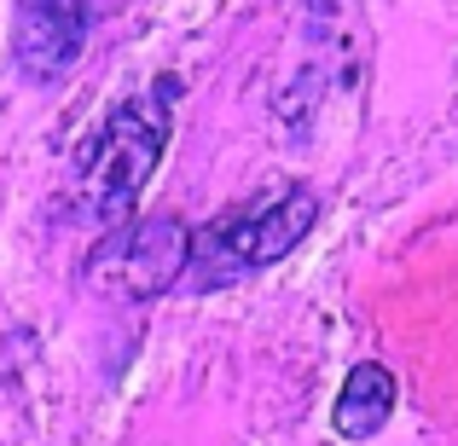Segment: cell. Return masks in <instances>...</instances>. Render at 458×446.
Wrapping results in <instances>:
<instances>
[{
	"label": "cell",
	"mask_w": 458,
	"mask_h": 446,
	"mask_svg": "<svg viewBox=\"0 0 458 446\" xmlns=\"http://www.w3.org/2000/svg\"><path fill=\"white\" fill-rule=\"evenodd\" d=\"M88 46V0H18L12 12V58L23 81H53Z\"/></svg>",
	"instance_id": "obj_4"
},
{
	"label": "cell",
	"mask_w": 458,
	"mask_h": 446,
	"mask_svg": "<svg viewBox=\"0 0 458 446\" xmlns=\"http://www.w3.org/2000/svg\"><path fill=\"white\" fill-rule=\"evenodd\" d=\"M394 371L377 366V359H360L354 371L343 377V389H336V406H331V424L343 441H371L383 424L394 417Z\"/></svg>",
	"instance_id": "obj_5"
},
{
	"label": "cell",
	"mask_w": 458,
	"mask_h": 446,
	"mask_svg": "<svg viewBox=\"0 0 458 446\" xmlns=\"http://www.w3.org/2000/svg\"><path fill=\"white\" fill-rule=\"evenodd\" d=\"M313 221H319V198H313L308 186H284V191H273V198L250 203V209H233V215H221V221H209L191 238V261L203 267L209 284L238 279V273L284 261L313 232Z\"/></svg>",
	"instance_id": "obj_2"
},
{
	"label": "cell",
	"mask_w": 458,
	"mask_h": 446,
	"mask_svg": "<svg viewBox=\"0 0 458 446\" xmlns=\"http://www.w3.org/2000/svg\"><path fill=\"white\" fill-rule=\"evenodd\" d=\"M163 99H174V81L163 88ZM163 99H128L105 116L99 139H93L88 163H81V215L99 232L123 226L134 215V198L146 191L157 156L168 146V111Z\"/></svg>",
	"instance_id": "obj_1"
},
{
	"label": "cell",
	"mask_w": 458,
	"mask_h": 446,
	"mask_svg": "<svg viewBox=\"0 0 458 446\" xmlns=\"http://www.w3.org/2000/svg\"><path fill=\"white\" fill-rule=\"evenodd\" d=\"M191 267V232L180 221H134L123 232L105 238V249L93 256V279L123 301H151L174 290L180 273Z\"/></svg>",
	"instance_id": "obj_3"
}]
</instances>
